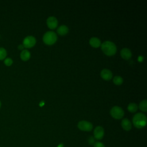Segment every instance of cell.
<instances>
[{
	"instance_id": "d6986e66",
	"label": "cell",
	"mask_w": 147,
	"mask_h": 147,
	"mask_svg": "<svg viewBox=\"0 0 147 147\" xmlns=\"http://www.w3.org/2000/svg\"><path fill=\"white\" fill-rule=\"evenodd\" d=\"M13 60L10 57H6L4 59V64L6 66L9 67L13 64Z\"/></svg>"
},
{
	"instance_id": "4fadbf2b",
	"label": "cell",
	"mask_w": 147,
	"mask_h": 147,
	"mask_svg": "<svg viewBox=\"0 0 147 147\" xmlns=\"http://www.w3.org/2000/svg\"><path fill=\"white\" fill-rule=\"evenodd\" d=\"M68 30H69L68 28L65 25H62L59 26V28L57 29V33L61 36L65 35L68 32Z\"/></svg>"
},
{
	"instance_id": "e0dca14e",
	"label": "cell",
	"mask_w": 147,
	"mask_h": 147,
	"mask_svg": "<svg viewBox=\"0 0 147 147\" xmlns=\"http://www.w3.org/2000/svg\"><path fill=\"white\" fill-rule=\"evenodd\" d=\"M123 79L120 76H115L113 78V82L116 85H121L123 83Z\"/></svg>"
},
{
	"instance_id": "8992f818",
	"label": "cell",
	"mask_w": 147,
	"mask_h": 147,
	"mask_svg": "<svg viewBox=\"0 0 147 147\" xmlns=\"http://www.w3.org/2000/svg\"><path fill=\"white\" fill-rule=\"evenodd\" d=\"M78 127L80 130L82 131H90L92 129L93 126L92 124L88 121H81L78 122Z\"/></svg>"
},
{
	"instance_id": "ba28073f",
	"label": "cell",
	"mask_w": 147,
	"mask_h": 147,
	"mask_svg": "<svg viewBox=\"0 0 147 147\" xmlns=\"http://www.w3.org/2000/svg\"><path fill=\"white\" fill-rule=\"evenodd\" d=\"M47 24L49 28L54 29L57 26L58 21L55 17L50 16L47 20Z\"/></svg>"
},
{
	"instance_id": "484cf974",
	"label": "cell",
	"mask_w": 147,
	"mask_h": 147,
	"mask_svg": "<svg viewBox=\"0 0 147 147\" xmlns=\"http://www.w3.org/2000/svg\"><path fill=\"white\" fill-rule=\"evenodd\" d=\"M1 102L0 101V108H1Z\"/></svg>"
},
{
	"instance_id": "7a4b0ae2",
	"label": "cell",
	"mask_w": 147,
	"mask_h": 147,
	"mask_svg": "<svg viewBox=\"0 0 147 147\" xmlns=\"http://www.w3.org/2000/svg\"><path fill=\"white\" fill-rule=\"evenodd\" d=\"M101 49L103 53L107 56H113L117 52L115 44L110 41H104L101 44Z\"/></svg>"
},
{
	"instance_id": "603a6c76",
	"label": "cell",
	"mask_w": 147,
	"mask_h": 147,
	"mask_svg": "<svg viewBox=\"0 0 147 147\" xmlns=\"http://www.w3.org/2000/svg\"><path fill=\"white\" fill-rule=\"evenodd\" d=\"M138 60L140 61H142L143 60V57L142 56H140L138 57Z\"/></svg>"
},
{
	"instance_id": "9a60e30c",
	"label": "cell",
	"mask_w": 147,
	"mask_h": 147,
	"mask_svg": "<svg viewBox=\"0 0 147 147\" xmlns=\"http://www.w3.org/2000/svg\"><path fill=\"white\" fill-rule=\"evenodd\" d=\"M127 110L131 113H135L138 110V106L135 103H130L127 106Z\"/></svg>"
},
{
	"instance_id": "5b68a950",
	"label": "cell",
	"mask_w": 147,
	"mask_h": 147,
	"mask_svg": "<svg viewBox=\"0 0 147 147\" xmlns=\"http://www.w3.org/2000/svg\"><path fill=\"white\" fill-rule=\"evenodd\" d=\"M36 43V40L33 36H28L24 38L22 45L25 48H30L34 46Z\"/></svg>"
},
{
	"instance_id": "cb8c5ba5",
	"label": "cell",
	"mask_w": 147,
	"mask_h": 147,
	"mask_svg": "<svg viewBox=\"0 0 147 147\" xmlns=\"http://www.w3.org/2000/svg\"><path fill=\"white\" fill-rule=\"evenodd\" d=\"M44 105V101L42 100V101H41V102H40V106H42Z\"/></svg>"
},
{
	"instance_id": "8fae6325",
	"label": "cell",
	"mask_w": 147,
	"mask_h": 147,
	"mask_svg": "<svg viewBox=\"0 0 147 147\" xmlns=\"http://www.w3.org/2000/svg\"><path fill=\"white\" fill-rule=\"evenodd\" d=\"M121 126L122 128L126 131L130 130L132 127L131 122L127 118H124L122 120Z\"/></svg>"
},
{
	"instance_id": "44dd1931",
	"label": "cell",
	"mask_w": 147,
	"mask_h": 147,
	"mask_svg": "<svg viewBox=\"0 0 147 147\" xmlns=\"http://www.w3.org/2000/svg\"><path fill=\"white\" fill-rule=\"evenodd\" d=\"M88 142L91 145V144H94V138L92 137H90L88 139Z\"/></svg>"
},
{
	"instance_id": "5bb4252c",
	"label": "cell",
	"mask_w": 147,
	"mask_h": 147,
	"mask_svg": "<svg viewBox=\"0 0 147 147\" xmlns=\"http://www.w3.org/2000/svg\"><path fill=\"white\" fill-rule=\"evenodd\" d=\"M30 57V53L27 49H24L20 53V58L23 61H27Z\"/></svg>"
},
{
	"instance_id": "2e32d148",
	"label": "cell",
	"mask_w": 147,
	"mask_h": 147,
	"mask_svg": "<svg viewBox=\"0 0 147 147\" xmlns=\"http://www.w3.org/2000/svg\"><path fill=\"white\" fill-rule=\"evenodd\" d=\"M139 108L142 111H146L147 110V100L146 99L142 100L139 104Z\"/></svg>"
},
{
	"instance_id": "6da1fadb",
	"label": "cell",
	"mask_w": 147,
	"mask_h": 147,
	"mask_svg": "<svg viewBox=\"0 0 147 147\" xmlns=\"http://www.w3.org/2000/svg\"><path fill=\"white\" fill-rule=\"evenodd\" d=\"M132 121L133 125L136 127L141 129L146 126L147 118L144 114L142 113H138L133 116Z\"/></svg>"
},
{
	"instance_id": "277c9868",
	"label": "cell",
	"mask_w": 147,
	"mask_h": 147,
	"mask_svg": "<svg viewBox=\"0 0 147 147\" xmlns=\"http://www.w3.org/2000/svg\"><path fill=\"white\" fill-rule=\"evenodd\" d=\"M110 113L111 117L117 119H121L124 115V111L121 107L118 106L113 107L110 110Z\"/></svg>"
},
{
	"instance_id": "7c38bea8",
	"label": "cell",
	"mask_w": 147,
	"mask_h": 147,
	"mask_svg": "<svg viewBox=\"0 0 147 147\" xmlns=\"http://www.w3.org/2000/svg\"><path fill=\"white\" fill-rule=\"evenodd\" d=\"M89 43L90 44L92 47H94V48H98L99 47V46H100L101 45V42H100V40L97 38V37H91L90 39V41H89Z\"/></svg>"
},
{
	"instance_id": "ac0fdd59",
	"label": "cell",
	"mask_w": 147,
	"mask_h": 147,
	"mask_svg": "<svg viewBox=\"0 0 147 147\" xmlns=\"http://www.w3.org/2000/svg\"><path fill=\"white\" fill-rule=\"evenodd\" d=\"M7 51L6 50L2 47H0V60H3L6 58Z\"/></svg>"
},
{
	"instance_id": "ffe728a7",
	"label": "cell",
	"mask_w": 147,
	"mask_h": 147,
	"mask_svg": "<svg viewBox=\"0 0 147 147\" xmlns=\"http://www.w3.org/2000/svg\"><path fill=\"white\" fill-rule=\"evenodd\" d=\"M94 147H105V146L102 142H96L94 144Z\"/></svg>"
},
{
	"instance_id": "30bf717a",
	"label": "cell",
	"mask_w": 147,
	"mask_h": 147,
	"mask_svg": "<svg viewBox=\"0 0 147 147\" xmlns=\"http://www.w3.org/2000/svg\"><path fill=\"white\" fill-rule=\"evenodd\" d=\"M120 55H121V57L125 60L130 59L132 55L131 51L129 48H122L121 50Z\"/></svg>"
},
{
	"instance_id": "52a82bcc",
	"label": "cell",
	"mask_w": 147,
	"mask_h": 147,
	"mask_svg": "<svg viewBox=\"0 0 147 147\" xmlns=\"http://www.w3.org/2000/svg\"><path fill=\"white\" fill-rule=\"evenodd\" d=\"M104 129L103 128L100 126H96L94 131V138L96 140H101L103 138V136H104Z\"/></svg>"
},
{
	"instance_id": "7402d4cb",
	"label": "cell",
	"mask_w": 147,
	"mask_h": 147,
	"mask_svg": "<svg viewBox=\"0 0 147 147\" xmlns=\"http://www.w3.org/2000/svg\"><path fill=\"white\" fill-rule=\"evenodd\" d=\"M24 45L22 44H20V45H19L18 46V48L20 50H22V51L24 50Z\"/></svg>"
},
{
	"instance_id": "d4e9b609",
	"label": "cell",
	"mask_w": 147,
	"mask_h": 147,
	"mask_svg": "<svg viewBox=\"0 0 147 147\" xmlns=\"http://www.w3.org/2000/svg\"><path fill=\"white\" fill-rule=\"evenodd\" d=\"M58 147H63V144H59Z\"/></svg>"
},
{
	"instance_id": "9c48e42d",
	"label": "cell",
	"mask_w": 147,
	"mask_h": 147,
	"mask_svg": "<svg viewBox=\"0 0 147 147\" xmlns=\"http://www.w3.org/2000/svg\"><path fill=\"white\" fill-rule=\"evenodd\" d=\"M100 76L105 80H109L113 77L111 71L108 69H103L100 72Z\"/></svg>"
},
{
	"instance_id": "3957f363",
	"label": "cell",
	"mask_w": 147,
	"mask_h": 147,
	"mask_svg": "<svg viewBox=\"0 0 147 147\" xmlns=\"http://www.w3.org/2000/svg\"><path fill=\"white\" fill-rule=\"evenodd\" d=\"M57 37L55 32L53 31H48L46 32L42 37L43 41L47 45H52L55 44L57 40Z\"/></svg>"
}]
</instances>
